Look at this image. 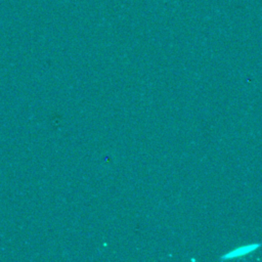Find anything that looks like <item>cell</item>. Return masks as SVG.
Here are the masks:
<instances>
[{
	"label": "cell",
	"instance_id": "6da1fadb",
	"mask_svg": "<svg viewBox=\"0 0 262 262\" xmlns=\"http://www.w3.org/2000/svg\"><path fill=\"white\" fill-rule=\"evenodd\" d=\"M260 247V244H252V245H247V246H242L238 247L231 252H228L226 255L222 256V259H228V258H234L243 255H247L253 251H255L257 248Z\"/></svg>",
	"mask_w": 262,
	"mask_h": 262
}]
</instances>
